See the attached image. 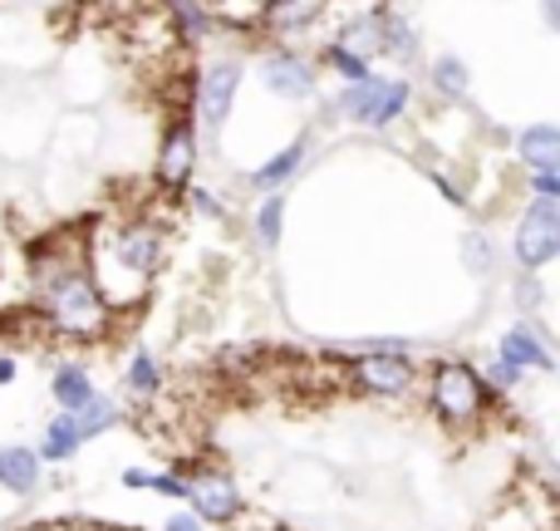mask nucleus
I'll use <instances>...</instances> for the list:
<instances>
[{
    "label": "nucleus",
    "mask_w": 560,
    "mask_h": 531,
    "mask_svg": "<svg viewBox=\"0 0 560 531\" xmlns=\"http://www.w3.org/2000/svg\"><path fill=\"white\" fill-rule=\"evenodd\" d=\"M45 310H49V325L65 330L74 339H98L108 330V300L104 290L94 286V276L79 266L55 270L45 286Z\"/></svg>",
    "instance_id": "nucleus-1"
},
{
    "label": "nucleus",
    "mask_w": 560,
    "mask_h": 531,
    "mask_svg": "<svg viewBox=\"0 0 560 531\" xmlns=\"http://www.w3.org/2000/svg\"><path fill=\"white\" fill-rule=\"evenodd\" d=\"M428 399H433V414L443 418L447 428H467V424H477V418H482L487 384L477 379L472 365L447 359V365L433 369V389H428Z\"/></svg>",
    "instance_id": "nucleus-2"
},
{
    "label": "nucleus",
    "mask_w": 560,
    "mask_h": 531,
    "mask_svg": "<svg viewBox=\"0 0 560 531\" xmlns=\"http://www.w3.org/2000/svg\"><path fill=\"white\" fill-rule=\"evenodd\" d=\"M556 252H560V203L536 197L522 212V227H516V262L526 270H541L556 262Z\"/></svg>",
    "instance_id": "nucleus-3"
},
{
    "label": "nucleus",
    "mask_w": 560,
    "mask_h": 531,
    "mask_svg": "<svg viewBox=\"0 0 560 531\" xmlns=\"http://www.w3.org/2000/svg\"><path fill=\"white\" fill-rule=\"evenodd\" d=\"M339 108H345L349 118H359V124H394L398 114L408 108V84H394V79H359V84L345 89V99H339Z\"/></svg>",
    "instance_id": "nucleus-4"
},
{
    "label": "nucleus",
    "mask_w": 560,
    "mask_h": 531,
    "mask_svg": "<svg viewBox=\"0 0 560 531\" xmlns=\"http://www.w3.org/2000/svg\"><path fill=\"white\" fill-rule=\"evenodd\" d=\"M354 384L364 394H378V399H394V394H408L413 384V365H408L404 349H364V355L349 365Z\"/></svg>",
    "instance_id": "nucleus-5"
},
{
    "label": "nucleus",
    "mask_w": 560,
    "mask_h": 531,
    "mask_svg": "<svg viewBox=\"0 0 560 531\" xmlns=\"http://www.w3.org/2000/svg\"><path fill=\"white\" fill-rule=\"evenodd\" d=\"M236 89H242V69L236 65H212L202 74V84H197V114H202L207 134H217L226 124V114L236 104Z\"/></svg>",
    "instance_id": "nucleus-6"
},
{
    "label": "nucleus",
    "mask_w": 560,
    "mask_h": 531,
    "mask_svg": "<svg viewBox=\"0 0 560 531\" xmlns=\"http://www.w3.org/2000/svg\"><path fill=\"white\" fill-rule=\"evenodd\" d=\"M187 497L197 507V522H232L242 512V487L222 473H197L187 483Z\"/></svg>",
    "instance_id": "nucleus-7"
},
{
    "label": "nucleus",
    "mask_w": 560,
    "mask_h": 531,
    "mask_svg": "<svg viewBox=\"0 0 560 531\" xmlns=\"http://www.w3.org/2000/svg\"><path fill=\"white\" fill-rule=\"evenodd\" d=\"M192 168H197V134L187 118H173L163 134V153H158V177L167 187H187Z\"/></svg>",
    "instance_id": "nucleus-8"
},
{
    "label": "nucleus",
    "mask_w": 560,
    "mask_h": 531,
    "mask_svg": "<svg viewBox=\"0 0 560 531\" xmlns=\"http://www.w3.org/2000/svg\"><path fill=\"white\" fill-rule=\"evenodd\" d=\"M502 365L516 369V374H522V369H541V374H546L556 359H551V349L536 339L532 325H516V330H506V335H502Z\"/></svg>",
    "instance_id": "nucleus-9"
},
{
    "label": "nucleus",
    "mask_w": 560,
    "mask_h": 531,
    "mask_svg": "<svg viewBox=\"0 0 560 531\" xmlns=\"http://www.w3.org/2000/svg\"><path fill=\"white\" fill-rule=\"evenodd\" d=\"M118 256H124L128 270L153 276V270L163 266V236H158L153 227H124V236H118Z\"/></svg>",
    "instance_id": "nucleus-10"
},
{
    "label": "nucleus",
    "mask_w": 560,
    "mask_h": 531,
    "mask_svg": "<svg viewBox=\"0 0 560 531\" xmlns=\"http://www.w3.org/2000/svg\"><path fill=\"white\" fill-rule=\"evenodd\" d=\"M261 79H266V89H271V94H285V99H305L310 89H315L310 65H305V59H295V55H271V59H266V69H261Z\"/></svg>",
    "instance_id": "nucleus-11"
},
{
    "label": "nucleus",
    "mask_w": 560,
    "mask_h": 531,
    "mask_svg": "<svg viewBox=\"0 0 560 531\" xmlns=\"http://www.w3.org/2000/svg\"><path fill=\"white\" fill-rule=\"evenodd\" d=\"M39 483V458L30 448H0V487L5 493H35Z\"/></svg>",
    "instance_id": "nucleus-12"
},
{
    "label": "nucleus",
    "mask_w": 560,
    "mask_h": 531,
    "mask_svg": "<svg viewBox=\"0 0 560 531\" xmlns=\"http://www.w3.org/2000/svg\"><path fill=\"white\" fill-rule=\"evenodd\" d=\"M522 158L536 168V173H556L560 168V134L551 124H536L522 134Z\"/></svg>",
    "instance_id": "nucleus-13"
},
{
    "label": "nucleus",
    "mask_w": 560,
    "mask_h": 531,
    "mask_svg": "<svg viewBox=\"0 0 560 531\" xmlns=\"http://www.w3.org/2000/svg\"><path fill=\"white\" fill-rule=\"evenodd\" d=\"M319 5L325 0H271L266 5V25L280 30V35H295V30H305L319 15Z\"/></svg>",
    "instance_id": "nucleus-14"
},
{
    "label": "nucleus",
    "mask_w": 560,
    "mask_h": 531,
    "mask_svg": "<svg viewBox=\"0 0 560 531\" xmlns=\"http://www.w3.org/2000/svg\"><path fill=\"white\" fill-rule=\"evenodd\" d=\"M49 394L59 399V408H65V414H74L79 404H89V399H94V384H89V369H59L55 379H49Z\"/></svg>",
    "instance_id": "nucleus-15"
},
{
    "label": "nucleus",
    "mask_w": 560,
    "mask_h": 531,
    "mask_svg": "<svg viewBox=\"0 0 560 531\" xmlns=\"http://www.w3.org/2000/svg\"><path fill=\"white\" fill-rule=\"evenodd\" d=\"M84 443V434L74 428V418L69 414H59L55 424L45 428V443H39V453L35 458H49V463H65V458H74V448Z\"/></svg>",
    "instance_id": "nucleus-16"
},
{
    "label": "nucleus",
    "mask_w": 560,
    "mask_h": 531,
    "mask_svg": "<svg viewBox=\"0 0 560 531\" xmlns=\"http://www.w3.org/2000/svg\"><path fill=\"white\" fill-rule=\"evenodd\" d=\"M339 49L345 55H384V15H369V20H354V25L345 30V39H339Z\"/></svg>",
    "instance_id": "nucleus-17"
},
{
    "label": "nucleus",
    "mask_w": 560,
    "mask_h": 531,
    "mask_svg": "<svg viewBox=\"0 0 560 531\" xmlns=\"http://www.w3.org/2000/svg\"><path fill=\"white\" fill-rule=\"evenodd\" d=\"M300 158H305V138H295V143H290L285 153H276L266 168H256V173H252V183H256V187H266V193H276V187L285 183V177L300 168Z\"/></svg>",
    "instance_id": "nucleus-18"
},
{
    "label": "nucleus",
    "mask_w": 560,
    "mask_h": 531,
    "mask_svg": "<svg viewBox=\"0 0 560 531\" xmlns=\"http://www.w3.org/2000/svg\"><path fill=\"white\" fill-rule=\"evenodd\" d=\"M433 84L443 89L447 99H463V94H467V65H463L457 55H443V59L433 65Z\"/></svg>",
    "instance_id": "nucleus-19"
},
{
    "label": "nucleus",
    "mask_w": 560,
    "mask_h": 531,
    "mask_svg": "<svg viewBox=\"0 0 560 531\" xmlns=\"http://www.w3.org/2000/svg\"><path fill=\"white\" fill-rule=\"evenodd\" d=\"M69 418H74L79 434H104V428L114 424V408H108V399H98V394H94L89 404H79Z\"/></svg>",
    "instance_id": "nucleus-20"
},
{
    "label": "nucleus",
    "mask_w": 560,
    "mask_h": 531,
    "mask_svg": "<svg viewBox=\"0 0 560 531\" xmlns=\"http://www.w3.org/2000/svg\"><path fill=\"white\" fill-rule=\"evenodd\" d=\"M280 212H285V197H266L261 212H256V232H261L266 246L280 242Z\"/></svg>",
    "instance_id": "nucleus-21"
},
{
    "label": "nucleus",
    "mask_w": 560,
    "mask_h": 531,
    "mask_svg": "<svg viewBox=\"0 0 560 531\" xmlns=\"http://www.w3.org/2000/svg\"><path fill=\"white\" fill-rule=\"evenodd\" d=\"M128 384H133L138 394H158V384H163V374H158L153 355H133V365H128Z\"/></svg>",
    "instance_id": "nucleus-22"
},
{
    "label": "nucleus",
    "mask_w": 560,
    "mask_h": 531,
    "mask_svg": "<svg viewBox=\"0 0 560 531\" xmlns=\"http://www.w3.org/2000/svg\"><path fill=\"white\" fill-rule=\"evenodd\" d=\"M325 55H329V65H335L339 69V74H349V79H354V84H359V79H369V65H364V59H354V55H345V49H325Z\"/></svg>",
    "instance_id": "nucleus-23"
},
{
    "label": "nucleus",
    "mask_w": 560,
    "mask_h": 531,
    "mask_svg": "<svg viewBox=\"0 0 560 531\" xmlns=\"http://www.w3.org/2000/svg\"><path fill=\"white\" fill-rule=\"evenodd\" d=\"M148 487L163 493V497H187V483L177 473H148Z\"/></svg>",
    "instance_id": "nucleus-24"
},
{
    "label": "nucleus",
    "mask_w": 560,
    "mask_h": 531,
    "mask_svg": "<svg viewBox=\"0 0 560 531\" xmlns=\"http://www.w3.org/2000/svg\"><path fill=\"white\" fill-rule=\"evenodd\" d=\"M467 262H472V270H492V242L487 236H467Z\"/></svg>",
    "instance_id": "nucleus-25"
},
{
    "label": "nucleus",
    "mask_w": 560,
    "mask_h": 531,
    "mask_svg": "<svg viewBox=\"0 0 560 531\" xmlns=\"http://www.w3.org/2000/svg\"><path fill=\"white\" fill-rule=\"evenodd\" d=\"M232 531H280L271 517H252V512H236L232 517Z\"/></svg>",
    "instance_id": "nucleus-26"
},
{
    "label": "nucleus",
    "mask_w": 560,
    "mask_h": 531,
    "mask_svg": "<svg viewBox=\"0 0 560 531\" xmlns=\"http://www.w3.org/2000/svg\"><path fill=\"white\" fill-rule=\"evenodd\" d=\"M532 187L546 197V203H560V177H556V173H536V177H532Z\"/></svg>",
    "instance_id": "nucleus-27"
},
{
    "label": "nucleus",
    "mask_w": 560,
    "mask_h": 531,
    "mask_svg": "<svg viewBox=\"0 0 560 531\" xmlns=\"http://www.w3.org/2000/svg\"><path fill=\"white\" fill-rule=\"evenodd\" d=\"M192 203H197V207H202V212H207V217H222V203H217V197H212V193H202V187H197V193H192Z\"/></svg>",
    "instance_id": "nucleus-28"
},
{
    "label": "nucleus",
    "mask_w": 560,
    "mask_h": 531,
    "mask_svg": "<svg viewBox=\"0 0 560 531\" xmlns=\"http://www.w3.org/2000/svg\"><path fill=\"white\" fill-rule=\"evenodd\" d=\"M163 531H202V522H197V517H187V512H183V517H173V522H167Z\"/></svg>",
    "instance_id": "nucleus-29"
},
{
    "label": "nucleus",
    "mask_w": 560,
    "mask_h": 531,
    "mask_svg": "<svg viewBox=\"0 0 560 531\" xmlns=\"http://www.w3.org/2000/svg\"><path fill=\"white\" fill-rule=\"evenodd\" d=\"M492 379H497V384H512V379H516V369H506L502 359H497V365H492Z\"/></svg>",
    "instance_id": "nucleus-30"
},
{
    "label": "nucleus",
    "mask_w": 560,
    "mask_h": 531,
    "mask_svg": "<svg viewBox=\"0 0 560 531\" xmlns=\"http://www.w3.org/2000/svg\"><path fill=\"white\" fill-rule=\"evenodd\" d=\"M10 379H15V359L0 355V384H10Z\"/></svg>",
    "instance_id": "nucleus-31"
},
{
    "label": "nucleus",
    "mask_w": 560,
    "mask_h": 531,
    "mask_svg": "<svg viewBox=\"0 0 560 531\" xmlns=\"http://www.w3.org/2000/svg\"><path fill=\"white\" fill-rule=\"evenodd\" d=\"M124 487H148V473H138V467H128V473H124Z\"/></svg>",
    "instance_id": "nucleus-32"
},
{
    "label": "nucleus",
    "mask_w": 560,
    "mask_h": 531,
    "mask_svg": "<svg viewBox=\"0 0 560 531\" xmlns=\"http://www.w3.org/2000/svg\"><path fill=\"white\" fill-rule=\"evenodd\" d=\"M541 5H546V20L556 25V20H560V0H541Z\"/></svg>",
    "instance_id": "nucleus-33"
}]
</instances>
